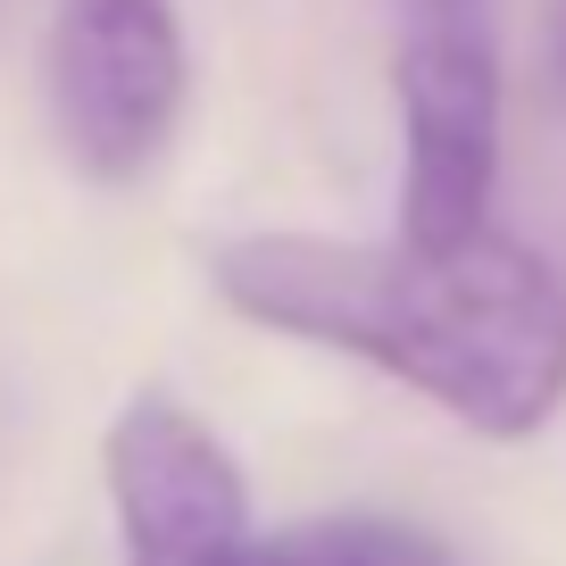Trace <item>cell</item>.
Wrapping results in <instances>:
<instances>
[{
	"mask_svg": "<svg viewBox=\"0 0 566 566\" xmlns=\"http://www.w3.org/2000/svg\"><path fill=\"white\" fill-rule=\"evenodd\" d=\"M101 483L125 566H209L217 549H233L259 525L242 459L217 442V424L200 408H184L159 384L125 391V408L108 417Z\"/></svg>",
	"mask_w": 566,
	"mask_h": 566,
	"instance_id": "4",
	"label": "cell"
},
{
	"mask_svg": "<svg viewBox=\"0 0 566 566\" xmlns=\"http://www.w3.org/2000/svg\"><path fill=\"white\" fill-rule=\"evenodd\" d=\"M391 101H400V242H475L500 200V125H509L492 0H408Z\"/></svg>",
	"mask_w": 566,
	"mask_h": 566,
	"instance_id": "2",
	"label": "cell"
},
{
	"mask_svg": "<svg viewBox=\"0 0 566 566\" xmlns=\"http://www.w3.org/2000/svg\"><path fill=\"white\" fill-rule=\"evenodd\" d=\"M209 292L259 334L424 391L483 442H533L566 408V275L500 226L459 250L292 226L226 233L209 250Z\"/></svg>",
	"mask_w": 566,
	"mask_h": 566,
	"instance_id": "1",
	"label": "cell"
},
{
	"mask_svg": "<svg viewBox=\"0 0 566 566\" xmlns=\"http://www.w3.org/2000/svg\"><path fill=\"white\" fill-rule=\"evenodd\" d=\"M42 101L59 159L84 184H142L192 108V42L176 0H51Z\"/></svg>",
	"mask_w": 566,
	"mask_h": 566,
	"instance_id": "3",
	"label": "cell"
},
{
	"mask_svg": "<svg viewBox=\"0 0 566 566\" xmlns=\"http://www.w3.org/2000/svg\"><path fill=\"white\" fill-rule=\"evenodd\" d=\"M542 92H549V108L566 117V0L542 9Z\"/></svg>",
	"mask_w": 566,
	"mask_h": 566,
	"instance_id": "6",
	"label": "cell"
},
{
	"mask_svg": "<svg viewBox=\"0 0 566 566\" xmlns=\"http://www.w3.org/2000/svg\"><path fill=\"white\" fill-rule=\"evenodd\" d=\"M209 566H467L442 533L400 516H301V525H250Z\"/></svg>",
	"mask_w": 566,
	"mask_h": 566,
	"instance_id": "5",
	"label": "cell"
}]
</instances>
